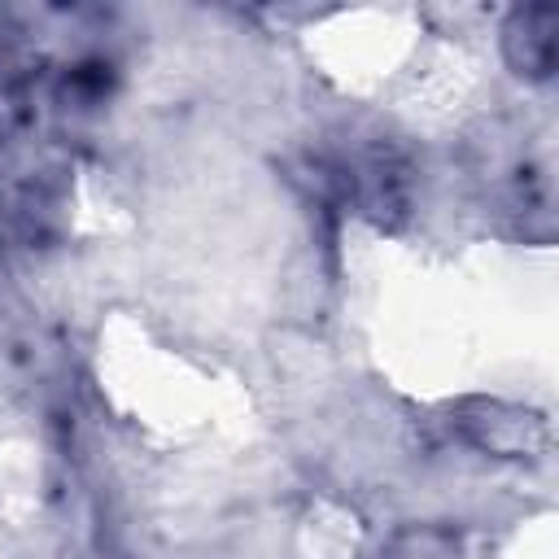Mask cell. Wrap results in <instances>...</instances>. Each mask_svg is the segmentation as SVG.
Returning a JSON list of instances; mask_svg holds the SVG:
<instances>
[{"instance_id":"obj_1","label":"cell","mask_w":559,"mask_h":559,"mask_svg":"<svg viewBox=\"0 0 559 559\" xmlns=\"http://www.w3.org/2000/svg\"><path fill=\"white\" fill-rule=\"evenodd\" d=\"M507 57L520 66V74H550L555 66V13L550 9H524L507 26Z\"/></svg>"},{"instance_id":"obj_2","label":"cell","mask_w":559,"mask_h":559,"mask_svg":"<svg viewBox=\"0 0 559 559\" xmlns=\"http://www.w3.org/2000/svg\"><path fill=\"white\" fill-rule=\"evenodd\" d=\"M389 559H459V546L450 533H437V528H415V533H402L389 550Z\"/></svg>"}]
</instances>
